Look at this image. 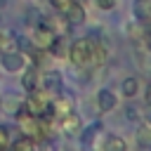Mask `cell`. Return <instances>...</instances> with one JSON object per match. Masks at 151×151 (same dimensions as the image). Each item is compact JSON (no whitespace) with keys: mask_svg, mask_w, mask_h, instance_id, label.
<instances>
[{"mask_svg":"<svg viewBox=\"0 0 151 151\" xmlns=\"http://www.w3.org/2000/svg\"><path fill=\"white\" fill-rule=\"evenodd\" d=\"M146 101L151 104V87H149V94H146Z\"/></svg>","mask_w":151,"mask_h":151,"instance_id":"603a6c76","label":"cell"},{"mask_svg":"<svg viewBox=\"0 0 151 151\" xmlns=\"http://www.w3.org/2000/svg\"><path fill=\"white\" fill-rule=\"evenodd\" d=\"M120 90H123V94L125 97H134L137 94V90H139V83H137V78H125L123 80V85H120Z\"/></svg>","mask_w":151,"mask_h":151,"instance_id":"7c38bea8","label":"cell"},{"mask_svg":"<svg viewBox=\"0 0 151 151\" xmlns=\"http://www.w3.org/2000/svg\"><path fill=\"white\" fill-rule=\"evenodd\" d=\"M137 139L146 146V144H151V127H146V125H142L139 127V132H137Z\"/></svg>","mask_w":151,"mask_h":151,"instance_id":"2e32d148","label":"cell"},{"mask_svg":"<svg viewBox=\"0 0 151 151\" xmlns=\"http://www.w3.org/2000/svg\"><path fill=\"white\" fill-rule=\"evenodd\" d=\"M33 146H35V137H28V134L21 137V139L14 144V149H33Z\"/></svg>","mask_w":151,"mask_h":151,"instance_id":"ac0fdd59","label":"cell"},{"mask_svg":"<svg viewBox=\"0 0 151 151\" xmlns=\"http://www.w3.org/2000/svg\"><path fill=\"white\" fill-rule=\"evenodd\" d=\"M97 130H99V125H92V127H87V132L83 134V139H85V142H90V137H92V134H97Z\"/></svg>","mask_w":151,"mask_h":151,"instance_id":"7402d4cb","label":"cell"},{"mask_svg":"<svg viewBox=\"0 0 151 151\" xmlns=\"http://www.w3.org/2000/svg\"><path fill=\"white\" fill-rule=\"evenodd\" d=\"M66 17H68V24H83V21H85V9H83L78 2H73V5L68 7Z\"/></svg>","mask_w":151,"mask_h":151,"instance_id":"9c48e42d","label":"cell"},{"mask_svg":"<svg viewBox=\"0 0 151 151\" xmlns=\"http://www.w3.org/2000/svg\"><path fill=\"white\" fill-rule=\"evenodd\" d=\"M94 2H97V7H99V9H106V12L116 7V0H94Z\"/></svg>","mask_w":151,"mask_h":151,"instance_id":"ffe728a7","label":"cell"},{"mask_svg":"<svg viewBox=\"0 0 151 151\" xmlns=\"http://www.w3.org/2000/svg\"><path fill=\"white\" fill-rule=\"evenodd\" d=\"M38 68L35 66H31V68H26V73H24V87L28 90V92H33L35 87H38Z\"/></svg>","mask_w":151,"mask_h":151,"instance_id":"30bf717a","label":"cell"},{"mask_svg":"<svg viewBox=\"0 0 151 151\" xmlns=\"http://www.w3.org/2000/svg\"><path fill=\"white\" fill-rule=\"evenodd\" d=\"M61 132L64 134H68V137H73V134H78L80 132V118L71 111V113H66L64 118H61Z\"/></svg>","mask_w":151,"mask_h":151,"instance_id":"5b68a950","label":"cell"},{"mask_svg":"<svg viewBox=\"0 0 151 151\" xmlns=\"http://www.w3.org/2000/svg\"><path fill=\"white\" fill-rule=\"evenodd\" d=\"M90 47H92V40H90V38L76 40V42L71 45V52H68L71 61H73L76 66H90Z\"/></svg>","mask_w":151,"mask_h":151,"instance_id":"6da1fadb","label":"cell"},{"mask_svg":"<svg viewBox=\"0 0 151 151\" xmlns=\"http://www.w3.org/2000/svg\"><path fill=\"white\" fill-rule=\"evenodd\" d=\"M142 38H144V40H146V45L151 47V19L142 21Z\"/></svg>","mask_w":151,"mask_h":151,"instance_id":"d6986e66","label":"cell"},{"mask_svg":"<svg viewBox=\"0 0 151 151\" xmlns=\"http://www.w3.org/2000/svg\"><path fill=\"white\" fill-rule=\"evenodd\" d=\"M59 73H47L45 76V85H47V90L50 92H54V90H59Z\"/></svg>","mask_w":151,"mask_h":151,"instance_id":"9a60e30c","label":"cell"},{"mask_svg":"<svg viewBox=\"0 0 151 151\" xmlns=\"http://www.w3.org/2000/svg\"><path fill=\"white\" fill-rule=\"evenodd\" d=\"M134 14H137V19H142V21L151 19V0H137Z\"/></svg>","mask_w":151,"mask_h":151,"instance_id":"8fae6325","label":"cell"},{"mask_svg":"<svg viewBox=\"0 0 151 151\" xmlns=\"http://www.w3.org/2000/svg\"><path fill=\"white\" fill-rule=\"evenodd\" d=\"M106 47L99 42V40H92V47H90V64H94V66H99V64H104L106 61Z\"/></svg>","mask_w":151,"mask_h":151,"instance_id":"8992f818","label":"cell"},{"mask_svg":"<svg viewBox=\"0 0 151 151\" xmlns=\"http://www.w3.org/2000/svg\"><path fill=\"white\" fill-rule=\"evenodd\" d=\"M2 66L7 68V71H19V68H24V57L19 54V52H14V50H7V52H2Z\"/></svg>","mask_w":151,"mask_h":151,"instance_id":"277c9868","label":"cell"},{"mask_svg":"<svg viewBox=\"0 0 151 151\" xmlns=\"http://www.w3.org/2000/svg\"><path fill=\"white\" fill-rule=\"evenodd\" d=\"M71 5H73V0H52V7H54L59 14H66Z\"/></svg>","mask_w":151,"mask_h":151,"instance_id":"e0dca14e","label":"cell"},{"mask_svg":"<svg viewBox=\"0 0 151 151\" xmlns=\"http://www.w3.org/2000/svg\"><path fill=\"white\" fill-rule=\"evenodd\" d=\"M7 144H9V134H7L5 127H0V149H5Z\"/></svg>","mask_w":151,"mask_h":151,"instance_id":"44dd1931","label":"cell"},{"mask_svg":"<svg viewBox=\"0 0 151 151\" xmlns=\"http://www.w3.org/2000/svg\"><path fill=\"white\" fill-rule=\"evenodd\" d=\"M125 146H127V144H125L120 137H113V134H111V137L106 139V144H104V149H109V151H111V149H116V151H125Z\"/></svg>","mask_w":151,"mask_h":151,"instance_id":"4fadbf2b","label":"cell"},{"mask_svg":"<svg viewBox=\"0 0 151 151\" xmlns=\"http://www.w3.org/2000/svg\"><path fill=\"white\" fill-rule=\"evenodd\" d=\"M33 45L38 50H50L57 45V33L50 28V26H38L35 33H33Z\"/></svg>","mask_w":151,"mask_h":151,"instance_id":"7a4b0ae2","label":"cell"},{"mask_svg":"<svg viewBox=\"0 0 151 151\" xmlns=\"http://www.w3.org/2000/svg\"><path fill=\"white\" fill-rule=\"evenodd\" d=\"M14 45H17V40L12 38V33H0V50H2V52L14 50Z\"/></svg>","mask_w":151,"mask_h":151,"instance_id":"5bb4252c","label":"cell"},{"mask_svg":"<svg viewBox=\"0 0 151 151\" xmlns=\"http://www.w3.org/2000/svg\"><path fill=\"white\" fill-rule=\"evenodd\" d=\"M97 104H99L101 111H111V109H116V94L104 87V90L97 92Z\"/></svg>","mask_w":151,"mask_h":151,"instance_id":"52a82bcc","label":"cell"},{"mask_svg":"<svg viewBox=\"0 0 151 151\" xmlns=\"http://www.w3.org/2000/svg\"><path fill=\"white\" fill-rule=\"evenodd\" d=\"M35 92V90H33ZM26 111L28 113H33V116H40V113H45V109L50 106L47 104V97H45V92H35V94H31L28 99H26Z\"/></svg>","mask_w":151,"mask_h":151,"instance_id":"3957f363","label":"cell"},{"mask_svg":"<svg viewBox=\"0 0 151 151\" xmlns=\"http://www.w3.org/2000/svg\"><path fill=\"white\" fill-rule=\"evenodd\" d=\"M52 111H54V116H59V118H64L66 113H71V111H73V104H71V99H66V97H59V99L54 101V106H52Z\"/></svg>","mask_w":151,"mask_h":151,"instance_id":"ba28073f","label":"cell"}]
</instances>
